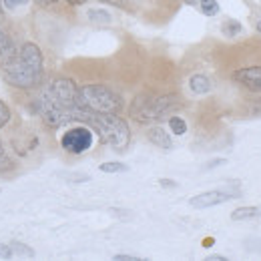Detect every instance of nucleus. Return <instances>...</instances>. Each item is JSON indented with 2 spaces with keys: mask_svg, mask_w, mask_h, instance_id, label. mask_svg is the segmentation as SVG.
Returning <instances> with one entry per match:
<instances>
[{
  "mask_svg": "<svg viewBox=\"0 0 261 261\" xmlns=\"http://www.w3.org/2000/svg\"><path fill=\"white\" fill-rule=\"evenodd\" d=\"M2 76L16 89H33L42 76V50L34 42H24L10 59L0 61Z\"/></svg>",
  "mask_w": 261,
  "mask_h": 261,
  "instance_id": "obj_2",
  "label": "nucleus"
},
{
  "mask_svg": "<svg viewBox=\"0 0 261 261\" xmlns=\"http://www.w3.org/2000/svg\"><path fill=\"white\" fill-rule=\"evenodd\" d=\"M179 98L175 95H163V97H153V95H139L130 105V115L139 123H155L167 117L173 109H179Z\"/></svg>",
  "mask_w": 261,
  "mask_h": 261,
  "instance_id": "obj_4",
  "label": "nucleus"
},
{
  "mask_svg": "<svg viewBox=\"0 0 261 261\" xmlns=\"http://www.w3.org/2000/svg\"><path fill=\"white\" fill-rule=\"evenodd\" d=\"M233 81L253 93H261V66H247V68L235 70Z\"/></svg>",
  "mask_w": 261,
  "mask_h": 261,
  "instance_id": "obj_8",
  "label": "nucleus"
},
{
  "mask_svg": "<svg viewBox=\"0 0 261 261\" xmlns=\"http://www.w3.org/2000/svg\"><path fill=\"white\" fill-rule=\"evenodd\" d=\"M100 171L102 173H125V171H129V165L119 163V161H111V163L100 165Z\"/></svg>",
  "mask_w": 261,
  "mask_h": 261,
  "instance_id": "obj_16",
  "label": "nucleus"
},
{
  "mask_svg": "<svg viewBox=\"0 0 261 261\" xmlns=\"http://www.w3.org/2000/svg\"><path fill=\"white\" fill-rule=\"evenodd\" d=\"M18 48L14 46V42H12V38L8 36V34L4 33L2 29H0V61H4V59H10L14 53H16Z\"/></svg>",
  "mask_w": 261,
  "mask_h": 261,
  "instance_id": "obj_12",
  "label": "nucleus"
},
{
  "mask_svg": "<svg viewBox=\"0 0 261 261\" xmlns=\"http://www.w3.org/2000/svg\"><path fill=\"white\" fill-rule=\"evenodd\" d=\"M221 31H223L225 36L233 38V36H237V34L241 33V22H237V20H225V24L221 27Z\"/></svg>",
  "mask_w": 261,
  "mask_h": 261,
  "instance_id": "obj_18",
  "label": "nucleus"
},
{
  "mask_svg": "<svg viewBox=\"0 0 261 261\" xmlns=\"http://www.w3.org/2000/svg\"><path fill=\"white\" fill-rule=\"evenodd\" d=\"M87 18H89L91 22H98V24H109V22H111V14H109L107 10H97V8L89 10V12H87Z\"/></svg>",
  "mask_w": 261,
  "mask_h": 261,
  "instance_id": "obj_14",
  "label": "nucleus"
},
{
  "mask_svg": "<svg viewBox=\"0 0 261 261\" xmlns=\"http://www.w3.org/2000/svg\"><path fill=\"white\" fill-rule=\"evenodd\" d=\"M10 257H12V249H10V245L0 243V259H10Z\"/></svg>",
  "mask_w": 261,
  "mask_h": 261,
  "instance_id": "obj_21",
  "label": "nucleus"
},
{
  "mask_svg": "<svg viewBox=\"0 0 261 261\" xmlns=\"http://www.w3.org/2000/svg\"><path fill=\"white\" fill-rule=\"evenodd\" d=\"M61 145L66 153L81 155L93 147V130L89 127H72L63 135Z\"/></svg>",
  "mask_w": 261,
  "mask_h": 261,
  "instance_id": "obj_6",
  "label": "nucleus"
},
{
  "mask_svg": "<svg viewBox=\"0 0 261 261\" xmlns=\"http://www.w3.org/2000/svg\"><path fill=\"white\" fill-rule=\"evenodd\" d=\"M159 185L165 187V189H175V187H177V183L171 181V179H159Z\"/></svg>",
  "mask_w": 261,
  "mask_h": 261,
  "instance_id": "obj_24",
  "label": "nucleus"
},
{
  "mask_svg": "<svg viewBox=\"0 0 261 261\" xmlns=\"http://www.w3.org/2000/svg\"><path fill=\"white\" fill-rule=\"evenodd\" d=\"M10 249H12V257H20V259H33L34 257V249L24 245V243H10Z\"/></svg>",
  "mask_w": 261,
  "mask_h": 261,
  "instance_id": "obj_13",
  "label": "nucleus"
},
{
  "mask_svg": "<svg viewBox=\"0 0 261 261\" xmlns=\"http://www.w3.org/2000/svg\"><path fill=\"white\" fill-rule=\"evenodd\" d=\"M79 109V89L70 79H55L38 95V113L55 129L76 121Z\"/></svg>",
  "mask_w": 261,
  "mask_h": 261,
  "instance_id": "obj_1",
  "label": "nucleus"
},
{
  "mask_svg": "<svg viewBox=\"0 0 261 261\" xmlns=\"http://www.w3.org/2000/svg\"><path fill=\"white\" fill-rule=\"evenodd\" d=\"M38 6H42V8H46V6H53V4H57V0H34Z\"/></svg>",
  "mask_w": 261,
  "mask_h": 261,
  "instance_id": "obj_26",
  "label": "nucleus"
},
{
  "mask_svg": "<svg viewBox=\"0 0 261 261\" xmlns=\"http://www.w3.org/2000/svg\"><path fill=\"white\" fill-rule=\"evenodd\" d=\"M113 259L115 261H141V257H137V255H127V253H119V255H115Z\"/></svg>",
  "mask_w": 261,
  "mask_h": 261,
  "instance_id": "obj_23",
  "label": "nucleus"
},
{
  "mask_svg": "<svg viewBox=\"0 0 261 261\" xmlns=\"http://www.w3.org/2000/svg\"><path fill=\"white\" fill-rule=\"evenodd\" d=\"M66 179L72 181V183H85V181H89L91 177H89V175H79V173H76V175H66Z\"/></svg>",
  "mask_w": 261,
  "mask_h": 261,
  "instance_id": "obj_22",
  "label": "nucleus"
},
{
  "mask_svg": "<svg viewBox=\"0 0 261 261\" xmlns=\"http://www.w3.org/2000/svg\"><path fill=\"white\" fill-rule=\"evenodd\" d=\"M0 4H2V0H0Z\"/></svg>",
  "mask_w": 261,
  "mask_h": 261,
  "instance_id": "obj_33",
  "label": "nucleus"
},
{
  "mask_svg": "<svg viewBox=\"0 0 261 261\" xmlns=\"http://www.w3.org/2000/svg\"><path fill=\"white\" fill-rule=\"evenodd\" d=\"M4 155V149H2V143H0V157Z\"/></svg>",
  "mask_w": 261,
  "mask_h": 261,
  "instance_id": "obj_32",
  "label": "nucleus"
},
{
  "mask_svg": "<svg viewBox=\"0 0 261 261\" xmlns=\"http://www.w3.org/2000/svg\"><path fill=\"white\" fill-rule=\"evenodd\" d=\"M261 215L259 207H239L231 213V219L233 221H247V219H257Z\"/></svg>",
  "mask_w": 261,
  "mask_h": 261,
  "instance_id": "obj_11",
  "label": "nucleus"
},
{
  "mask_svg": "<svg viewBox=\"0 0 261 261\" xmlns=\"http://www.w3.org/2000/svg\"><path fill=\"white\" fill-rule=\"evenodd\" d=\"M79 105L95 113H119L123 109V98L102 85H87L79 89Z\"/></svg>",
  "mask_w": 261,
  "mask_h": 261,
  "instance_id": "obj_5",
  "label": "nucleus"
},
{
  "mask_svg": "<svg viewBox=\"0 0 261 261\" xmlns=\"http://www.w3.org/2000/svg\"><path fill=\"white\" fill-rule=\"evenodd\" d=\"M255 29H257V33H261V20L257 22V27H255Z\"/></svg>",
  "mask_w": 261,
  "mask_h": 261,
  "instance_id": "obj_31",
  "label": "nucleus"
},
{
  "mask_svg": "<svg viewBox=\"0 0 261 261\" xmlns=\"http://www.w3.org/2000/svg\"><path fill=\"white\" fill-rule=\"evenodd\" d=\"M205 259L207 261H227V257H225V255H207Z\"/></svg>",
  "mask_w": 261,
  "mask_h": 261,
  "instance_id": "obj_28",
  "label": "nucleus"
},
{
  "mask_svg": "<svg viewBox=\"0 0 261 261\" xmlns=\"http://www.w3.org/2000/svg\"><path fill=\"white\" fill-rule=\"evenodd\" d=\"M76 121L91 125V129L98 135V139L105 145H111L113 149H125L129 145V125L121 117H117V113H95L81 107Z\"/></svg>",
  "mask_w": 261,
  "mask_h": 261,
  "instance_id": "obj_3",
  "label": "nucleus"
},
{
  "mask_svg": "<svg viewBox=\"0 0 261 261\" xmlns=\"http://www.w3.org/2000/svg\"><path fill=\"white\" fill-rule=\"evenodd\" d=\"M201 12L205 16H215L219 12V2L217 0H201Z\"/></svg>",
  "mask_w": 261,
  "mask_h": 261,
  "instance_id": "obj_17",
  "label": "nucleus"
},
{
  "mask_svg": "<svg viewBox=\"0 0 261 261\" xmlns=\"http://www.w3.org/2000/svg\"><path fill=\"white\" fill-rule=\"evenodd\" d=\"M100 2H107V4H113V6H125L127 0H100Z\"/></svg>",
  "mask_w": 261,
  "mask_h": 261,
  "instance_id": "obj_27",
  "label": "nucleus"
},
{
  "mask_svg": "<svg viewBox=\"0 0 261 261\" xmlns=\"http://www.w3.org/2000/svg\"><path fill=\"white\" fill-rule=\"evenodd\" d=\"M219 165H225V159H213L205 165V169H213V167H219Z\"/></svg>",
  "mask_w": 261,
  "mask_h": 261,
  "instance_id": "obj_25",
  "label": "nucleus"
},
{
  "mask_svg": "<svg viewBox=\"0 0 261 261\" xmlns=\"http://www.w3.org/2000/svg\"><path fill=\"white\" fill-rule=\"evenodd\" d=\"M27 2H29V0H2L4 8H8V10H14V8H18V6L27 4Z\"/></svg>",
  "mask_w": 261,
  "mask_h": 261,
  "instance_id": "obj_20",
  "label": "nucleus"
},
{
  "mask_svg": "<svg viewBox=\"0 0 261 261\" xmlns=\"http://www.w3.org/2000/svg\"><path fill=\"white\" fill-rule=\"evenodd\" d=\"M237 195H239V191H221V189L207 191V193H199V195L191 197L189 205L193 209H207V207H215L219 203H225V201H229V199H233V197Z\"/></svg>",
  "mask_w": 261,
  "mask_h": 261,
  "instance_id": "obj_7",
  "label": "nucleus"
},
{
  "mask_svg": "<svg viewBox=\"0 0 261 261\" xmlns=\"http://www.w3.org/2000/svg\"><path fill=\"white\" fill-rule=\"evenodd\" d=\"M8 121H10V109H8V105L0 98V129H4V127L8 125Z\"/></svg>",
  "mask_w": 261,
  "mask_h": 261,
  "instance_id": "obj_19",
  "label": "nucleus"
},
{
  "mask_svg": "<svg viewBox=\"0 0 261 261\" xmlns=\"http://www.w3.org/2000/svg\"><path fill=\"white\" fill-rule=\"evenodd\" d=\"M247 247H249V249H253V247H259V251H261V241H247Z\"/></svg>",
  "mask_w": 261,
  "mask_h": 261,
  "instance_id": "obj_29",
  "label": "nucleus"
},
{
  "mask_svg": "<svg viewBox=\"0 0 261 261\" xmlns=\"http://www.w3.org/2000/svg\"><path fill=\"white\" fill-rule=\"evenodd\" d=\"M147 137H149V141L153 145H157L161 149H171L173 147V139L167 135V130L163 127H151L149 133H147Z\"/></svg>",
  "mask_w": 261,
  "mask_h": 261,
  "instance_id": "obj_9",
  "label": "nucleus"
},
{
  "mask_svg": "<svg viewBox=\"0 0 261 261\" xmlns=\"http://www.w3.org/2000/svg\"><path fill=\"white\" fill-rule=\"evenodd\" d=\"M189 87H191V91L195 95H205V93L211 91V81L205 74H193L189 79Z\"/></svg>",
  "mask_w": 261,
  "mask_h": 261,
  "instance_id": "obj_10",
  "label": "nucleus"
},
{
  "mask_svg": "<svg viewBox=\"0 0 261 261\" xmlns=\"http://www.w3.org/2000/svg\"><path fill=\"white\" fill-rule=\"evenodd\" d=\"M66 2H68V4H74V6H76V4H85L87 0H66Z\"/></svg>",
  "mask_w": 261,
  "mask_h": 261,
  "instance_id": "obj_30",
  "label": "nucleus"
},
{
  "mask_svg": "<svg viewBox=\"0 0 261 261\" xmlns=\"http://www.w3.org/2000/svg\"><path fill=\"white\" fill-rule=\"evenodd\" d=\"M169 129L173 130V135H185L187 133V123L181 117H171L169 119Z\"/></svg>",
  "mask_w": 261,
  "mask_h": 261,
  "instance_id": "obj_15",
  "label": "nucleus"
}]
</instances>
